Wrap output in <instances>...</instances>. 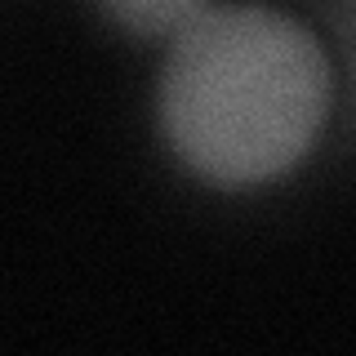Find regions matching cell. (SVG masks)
Listing matches in <instances>:
<instances>
[{
  "label": "cell",
  "instance_id": "6da1fadb",
  "mask_svg": "<svg viewBox=\"0 0 356 356\" xmlns=\"http://www.w3.org/2000/svg\"><path fill=\"white\" fill-rule=\"evenodd\" d=\"M334 76L321 40L267 5H209L161 67V129L174 156L214 187L285 174L316 143Z\"/></svg>",
  "mask_w": 356,
  "mask_h": 356
},
{
  "label": "cell",
  "instance_id": "7a4b0ae2",
  "mask_svg": "<svg viewBox=\"0 0 356 356\" xmlns=\"http://www.w3.org/2000/svg\"><path fill=\"white\" fill-rule=\"evenodd\" d=\"M129 36L143 40H161V36H178L196 14H205L209 0H98Z\"/></svg>",
  "mask_w": 356,
  "mask_h": 356
}]
</instances>
